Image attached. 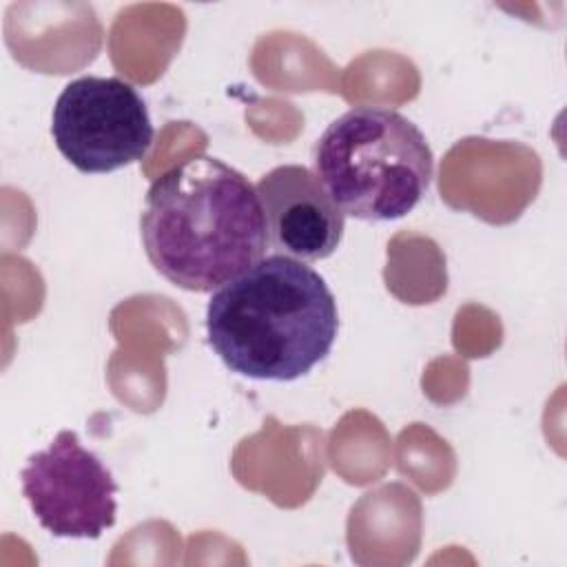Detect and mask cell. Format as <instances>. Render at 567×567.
Listing matches in <instances>:
<instances>
[{"instance_id":"cell-3","label":"cell","mask_w":567,"mask_h":567,"mask_svg":"<svg viewBox=\"0 0 567 567\" xmlns=\"http://www.w3.org/2000/svg\"><path fill=\"white\" fill-rule=\"evenodd\" d=\"M312 173L343 215L392 221L425 197L434 155L421 128L399 111L354 106L315 142Z\"/></svg>"},{"instance_id":"cell-1","label":"cell","mask_w":567,"mask_h":567,"mask_svg":"<svg viewBox=\"0 0 567 567\" xmlns=\"http://www.w3.org/2000/svg\"><path fill=\"white\" fill-rule=\"evenodd\" d=\"M140 233L151 266L188 292H213L266 252L257 188L226 162L197 155L146 190Z\"/></svg>"},{"instance_id":"cell-6","label":"cell","mask_w":567,"mask_h":567,"mask_svg":"<svg viewBox=\"0 0 567 567\" xmlns=\"http://www.w3.org/2000/svg\"><path fill=\"white\" fill-rule=\"evenodd\" d=\"M268 246L299 261L330 257L343 237L346 215L330 199L317 175L301 164H281L255 184Z\"/></svg>"},{"instance_id":"cell-4","label":"cell","mask_w":567,"mask_h":567,"mask_svg":"<svg viewBox=\"0 0 567 567\" xmlns=\"http://www.w3.org/2000/svg\"><path fill=\"white\" fill-rule=\"evenodd\" d=\"M51 135L80 173H113L140 162L155 128L140 91L122 78L71 80L53 104Z\"/></svg>"},{"instance_id":"cell-2","label":"cell","mask_w":567,"mask_h":567,"mask_svg":"<svg viewBox=\"0 0 567 567\" xmlns=\"http://www.w3.org/2000/svg\"><path fill=\"white\" fill-rule=\"evenodd\" d=\"M339 310L306 261L266 255L217 288L206 308L208 346L221 363L259 381H295L328 357Z\"/></svg>"},{"instance_id":"cell-5","label":"cell","mask_w":567,"mask_h":567,"mask_svg":"<svg viewBox=\"0 0 567 567\" xmlns=\"http://www.w3.org/2000/svg\"><path fill=\"white\" fill-rule=\"evenodd\" d=\"M22 496L58 538H100L115 525L117 483L73 430H62L20 472Z\"/></svg>"}]
</instances>
